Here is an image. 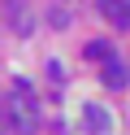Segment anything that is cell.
I'll list each match as a JSON object with an SVG mask.
<instances>
[{"instance_id": "6da1fadb", "label": "cell", "mask_w": 130, "mask_h": 135, "mask_svg": "<svg viewBox=\"0 0 130 135\" xmlns=\"http://www.w3.org/2000/svg\"><path fill=\"white\" fill-rule=\"evenodd\" d=\"M9 122L22 135H30L39 126V100H35L30 83H13V91H9Z\"/></svg>"}, {"instance_id": "7a4b0ae2", "label": "cell", "mask_w": 130, "mask_h": 135, "mask_svg": "<svg viewBox=\"0 0 130 135\" xmlns=\"http://www.w3.org/2000/svg\"><path fill=\"white\" fill-rule=\"evenodd\" d=\"M100 13L117 31H130V0H100Z\"/></svg>"}, {"instance_id": "3957f363", "label": "cell", "mask_w": 130, "mask_h": 135, "mask_svg": "<svg viewBox=\"0 0 130 135\" xmlns=\"http://www.w3.org/2000/svg\"><path fill=\"white\" fill-rule=\"evenodd\" d=\"M82 126L91 135H108V113H104V105H82Z\"/></svg>"}, {"instance_id": "277c9868", "label": "cell", "mask_w": 130, "mask_h": 135, "mask_svg": "<svg viewBox=\"0 0 130 135\" xmlns=\"http://www.w3.org/2000/svg\"><path fill=\"white\" fill-rule=\"evenodd\" d=\"M100 79H104V87H126V65L117 61V57H104V70H100Z\"/></svg>"}, {"instance_id": "5b68a950", "label": "cell", "mask_w": 130, "mask_h": 135, "mask_svg": "<svg viewBox=\"0 0 130 135\" xmlns=\"http://www.w3.org/2000/svg\"><path fill=\"white\" fill-rule=\"evenodd\" d=\"M104 57H108V44L104 39H91L87 44V61H104Z\"/></svg>"}]
</instances>
